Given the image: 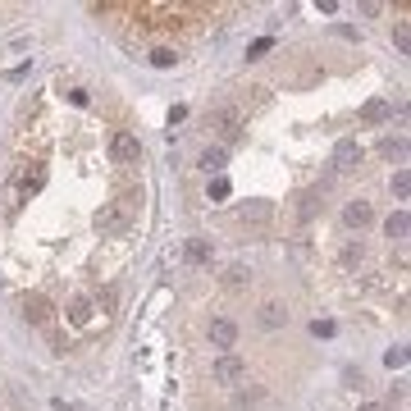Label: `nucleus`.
<instances>
[{
	"mask_svg": "<svg viewBox=\"0 0 411 411\" xmlns=\"http://www.w3.org/2000/svg\"><path fill=\"white\" fill-rule=\"evenodd\" d=\"M128 228H133L128 206L124 201H101V210H97V233L101 238H128Z\"/></svg>",
	"mask_w": 411,
	"mask_h": 411,
	"instance_id": "f257e3e1",
	"label": "nucleus"
},
{
	"mask_svg": "<svg viewBox=\"0 0 411 411\" xmlns=\"http://www.w3.org/2000/svg\"><path fill=\"white\" fill-rule=\"evenodd\" d=\"M210 379H215V384H242V379H247V361L224 352V357H215V366H210Z\"/></svg>",
	"mask_w": 411,
	"mask_h": 411,
	"instance_id": "f03ea898",
	"label": "nucleus"
},
{
	"mask_svg": "<svg viewBox=\"0 0 411 411\" xmlns=\"http://www.w3.org/2000/svg\"><path fill=\"white\" fill-rule=\"evenodd\" d=\"M110 156H115V165H137L142 160V142L133 137V133H115V142H110Z\"/></svg>",
	"mask_w": 411,
	"mask_h": 411,
	"instance_id": "7ed1b4c3",
	"label": "nucleus"
},
{
	"mask_svg": "<svg viewBox=\"0 0 411 411\" xmlns=\"http://www.w3.org/2000/svg\"><path fill=\"white\" fill-rule=\"evenodd\" d=\"M210 124L224 133V142H238V137H242V115H238V110H228V106L215 110V115H210Z\"/></svg>",
	"mask_w": 411,
	"mask_h": 411,
	"instance_id": "20e7f679",
	"label": "nucleus"
},
{
	"mask_svg": "<svg viewBox=\"0 0 411 411\" xmlns=\"http://www.w3.org/2000/svg\"><path fill=\"white\" fill-rule=\"evenodd\" d=\"M51 311H55V306L46 302L42 292H33V297H23V320H28V325H46V320H51Z\"/></svg>",
	"mask_w": 411,
	"mask_h": 411,
	"instance_id": "39448f33",
	"label": "nucleus"
},
{
	"mask_svg": "<svg viewBox=\"0 0 411 411\" xmlns=\"http://www.w3.org/2000/svg\"><path fill=\"white\" fill-rule=\"evenodd\" d=\"M210 343H215V347H233V343H238V325H233V320H224V315H219V320H210Z\"/></svg>",
	"mask_w": 411,
	"mask_h": 411,
	"instance_id": "423d86ee",
	"label": "nucleus"
},
{
	"mask_svg": "<svg viewBox=\"0 0 411 411\" xmlns=\"http://www.w3.org/2000/svg\"><path fill=\"white\" fill-rule=\"evenodd\" d=\"M334 160H338V169H357V160H361V146H357V142H338Z\"/></svg>",
	"mask_w": 411,
	"mask_h": 411,
	"instance_id": "0eeeda50",
	"label": "nucleus"
},
{
	"mask_svg": "<svg viewBox=\"0 0 411 411\" xmlns=\"http://www.w3.org/2000/svg\"><path fill=\"white\" fill-rule=\"evenodd\" d=\"M224 160H228L224 146H206V151H201V169L206 174H219V169H224Z\"/></svg>",
	"mask_w": 411,
	"mask_h": 411,
	"instance_id": "6e6552de",
	"label": "nucleus"
},
{
	"mask_svg": "<svg viewBox=\"0 0 411 411\" xmlns=\"http://www.w3.org/2000/svg\"><path fill=\"white\" fill-rule=\"evenodd\" d=\"M407 228H411L407 210H398V215H389V219H384V233H389L393 242H402V238H407Z\"/></svg>",
	"mask_w": 411,
	"mask_h": 411,
	"instance_id": "1a4fd4ad",
	"label": "nucleus"
},
{
	"mask_svg": "<svg viewBox=\"0 0 411 411\" xmlns=\"http://www.w3.org/2000/svg\"><path fill=\"white\" fill-rule=\"evenodd\" d=\"M343 219H347L352 228H366V224H370V206H366V201H352V206L343 210Z\"/></svg>",
	"mask_w": 411,
	"mask_h": 411,
	"instance_id": "9d476101",
	"label": "nucleus"
},
{
	"mask_svg": "<svg viewBox=\"0 0 411 411\" xmlns=\"http://www.w3.org/2000/svg\"><path fill=\"white\" fill-rule=\"evenodd\" d=\"M283 320H288V311H283L279 302H270V306H260V325L265 329H274V325H283Z\"/></svg>",
	"mask_w": 411,
	"mask_h": 411,
	"instance_id": "9b49d317",
	"label": "nucleus"
},
{
	"mask_svg": "<svg viewBox=\"0 0 411 411\" xmlns=\"http://www.w3.org/2000/svg\"><path fill=\"white\" fill-rule=\"evenodd\" d=\"M187 260H192V265H210V242L192 238V242H187Z\"/></svg>",
	"mask_w": 411,
	"mask_h": 411,
	"instance_id": "f8f14e48",
	"label": "nucleus"
},
{
	"mask_svg": "<svg viewBox=\"0 0 411 411\" xmlns=\"http://www.w3.org/2000/svg\"><path fill=\"white\" fill-rule=\"evenodd\" d=\"M361 119H366V124H384V119H389V106H384V101H370V106L361 110Z\"/></svg>",
	"mask_w": 411,
	"mask_h": 411,
	"instance_id": "ddd939ff",
	"label": "nucleus"
},
{
	"mask_svg": "<svg viewBox=\"0 0 411 411\" xmlns=\"http://www.w3.org/2000/svg\"><path fill=\"white\" fill-rule=\"evenodd\" d=\"M69 315H74V325H87V315H92V302H87V297H74V302H69Z\"/></svg>",
	"mask_w": 411,
	"mask_h": 411,
	"instance_id": "4468645a",
	"label": "nucleus"
},
{
	"mask_svg": "<svg viewBox=\"0 0 411 411\" xmlns=\"http://www.w3.org/2000/svg\"><path fill=\"white\" fill-rule=\"evenodd\" d=\"M224 283H228V288H242V283H247V265H228Z\"/></svg>",
	"mask_w": 411,
	"mask_h": 411,
	"instance_id": "2eb2a0df",
	"label": "nucleus"
},
{
	"mask_svg": "<svg viewBox=\"0 0 411 411\" xmlns=\"http://www.w3.org/2000/svg\"><path fill=\"white\" fill-rule=\"evenodd\" d=\"M174 60H178V55H174L169 46H160V51H151V65H156V69H169Z\"/></svg>",
	"mask_w": 411,
	"mask_h": 411,
	"instance_id": "dca6fc26",
	"label": "nucleus"
},
{
	"mask_svg": "<svg viewBox=\"0 0 411 411\" xmlns=\"http://www.w3.org/2000/svg\"><path fill=\"white\" fill-rule=\"evenodd\" d=\"M311 334H315V338H334V320H315Z\"/></svg>",
	"mask_w": 411,
	"mask_h": 411,
	"instance_id": "f3484780",
	"label": "nucleus"
},
{
	"mask_svg": "<svg viewBox=\"0 0 411 411\" xmlns=\"http://www.w3.org/2000/svg\"><path fill=\"white\" fill-rule=\"evenodd\" d=\"M361 256H366V247H361V242H352V247H347V251H343V260H347V265H357V260H361Z\"/></svg>",
	"mask_w": 411,
	"mask_h": 411,
	"instance_id": "a211bd4d",
	"label": "nucleus"
},
{
	"mask_svg": "<svg viewBox=\"0 0 411 411\" xmlns=\"http://www.w3.org/2000/svg\"><path fill=\"white\" fill-rule=\"evenodd\" d=\"M384 361H389V370H393V366H402V361H407V352H402V347H389V352H384Z\"/></svg>",
	"mask_w": 411,
	"mask_h": 411,
	"instance_id": "6ab92c4d",
	"label": "nucleus"
},
{
	"mask_svg": "<svg viewBox=\"0 0 411 411\" xmlns=\"http://www.w3.org/2000/svg\"><path fill=\"white\" fill-rule=\"evenodd\" d=\"M210 196H215V201H224V196H228V178H215V183H210Z\"/></svg>",
	"mask_w": 411,
	"mask_h": 411,
	"instance_id": "aec40b11",
	"label": "nucleus"
},
{
	"mask_svg": "<svg viewBox=\"0 0 411 411\" xmlns=\"http://www.w3.org/2000/svg\"><path fill=\"white\" fill-rule=\"evenodd\" d=\"M265 51H270V37H260V42H256V46H251V51H247V60H260V55H265Z\"/></svg>",
	"mask_w": 411,
	"mask_h": 411,
	"instance_id": "412c9836",
	"label": "nucleus"
},
{
	"mask_svg": "<svg viewBox=\"0 0 411 411\" xmlns=\"http://www.w3.org/2000/svg\"><path fill=\"white\" fill-rule=\"evenodd\" d=\"M393 192H398V196L411 192V178H407V174H398V178H393Z\"/></svg>",
	"mask_w": 411,
	"mask_h": 411,
	"instance_id": "4be33fe9",
	"label": "nucleus"
},
{
	"mask_svg": "<svg viewBox=\"0 0 411 411\" xmlns=\"http://www.w3.org/2000/svg\"><path fill=\"white\" fill-rule=\"evenodd\" d=\"M242 215H251V219H265V215H270V206H242Z\"/></svg>",
	"mask_w": 411,
	"mask_h": 411,
	"instance_id": "5701e85b",
	"label": "nucleus"
},
{
	"mask_svg": "<svg viewBox=\"0 0 411 411\" xmlns=\"http://www.w3.org/2000/svg\"><path fill=\"white\" fill-rule=\"evenodd\" d=\"M55 411H78V407H74V402H65V398H60V402H55Z\"/></svg>",
	"mask_w": 411,
	"mask_h": 411,
	"instance_id": "b1692460",
	"label": "nucleus"
},
{
	"mask_svg": "<svg viewBox=\"0 0 411 411\" xmlns=\"http://www.w3.org/2000/svg\"><path fill=\"white\" fill-rule=\"evenodd\" d=\"M361 411H384V407H375V402H366V407H361Z\"/></svg>",
	"mask_w": 411,
	"mask_h": 411,
	"instance_id": "393cba45",
	"label": "nucleus"
}]
</instances>
